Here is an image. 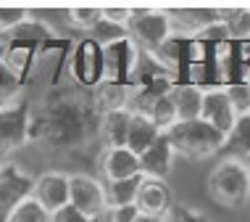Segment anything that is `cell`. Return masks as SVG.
Instances as JSON below:
<instances>
[{"label": "cell", "instance_id": "cell-1", "mask_svg": "<svg viewBox=\"0 0 250 222\" xmlns=\"http://www.w3.org/2000/svg\"><path fill=\"white\" fill-rule=\"evenodd\" d=\"M206 191L224 209H242L250 201V170L245 159L221 156L206 177Z\"/></svg>", "mask_w": 250, "mask_h": 222}, {"label": "cell", "instance_id": "cell-2", "mask_svg": "<svg viewBox=\"0 0 250 222\" xmlns=\"http://www.w3.org/2000/svg\"><path fill=\"white\" fill-rule=\"evenodd\" d=\"M171 140L177 156H185L190 161H203L219 156L224 151L227 138L221 135L216 127H211L206 119H192V122H179L166 132Z\"/></svg>", "mask_w": 250, "mask_h": 222}, {"label": "cell", "instance_id": "cell-3", "mask_svg": "<svg viewBox=\"0 0 250 222\" xmlns=\"http://www.w3.org/2000/svg\"><path fill=\"white\" fill-rule=\"evenodd\" d=\"M143 61H145V53L129 37H121L116 43L103 45V82L134 85V79L140 77Z\"/></svg>", "mask_w": 250, "mask_h": 222}, {"label": "cell", "instance_id": "cell-4", "mask_svg": "<svg viewBox=\"0 0 250 222\" xmlns=\"http://www.w3.org/2000/svg\"><path fill=\"white\" fill-rule=\"evenodd\" d=\"M32 140V111L21 98L0 106V164Z\"/></svg>", "mask_w": 250, "mask_h": 222}, {"label": "cell", "instance_id": "cell-5", "mask_svg": "<svg viewBox=\"0 0 250 222\" xmlns=\"http://www.w3.org/2000/svg\"><path fill=\"white\" fill-rule=\"evenodd\" d=\"M174 35L168 11H132L126 24V37L143 53H155L168 37Z\"/></svg>", "mask_w": 250, "mask_h": 222}, {"label": "cell", "instance_id": "cell-6", "mask_svg": "<svg viewBox=\"0 0 250 222\" xmlns=\"http://www.w3.org/2000/svg\"><path fill=\"white\" fill-rule=\"evenodd\" d=\"M69 204L79 209L90 222H98L108 212V188L100 177L87 172H71L69 177Z\"/></svg>", "mask_w": 250, "mask_h": 222}, {"label": "cell", "instance_id": "cell-7", "mask_svg": "<svg viewBox=\"0 0 250 222\" xmlns=\"http://www.w3.org/2000/svg\"><path fill=\"white\" fill-rule=\"evenodd\" d=\"M69 72L82 87H92L95 90L103 82V45H98L95 40L84 37L71 53Z\"/></svg>", "mask_w": 250, "mask_h": 222}, {"label": "cell", "instance_id": "cell-8", "mask_svg": "<svg viewBox=\"0 0 250 222\" xmlns=\"http://www.w3.org/2000/svg\"><path fill=\"white\" fill-rule=\"evenodd\" d=\"M32 188H35V177L19 170L13 161L0 164V222H5L16 204L32 196Z\"/></svg>", "mask_w": 250, "mask_h": 222}, {"label": "cell", "instance_id": "cell-9", "mask_svg": "<svg viewBox=\"0 0 250 222\" xmlns=\"http://www.w3.org/2000/svg\"><path fill=\"white\" fill-rule=\"evenodd\" d=\"M200 119H206L211 127H216L224 138L232 132V127L237 124V119H240V114H237V109H234V103H232V98H229V93H227L224 85L206 87Z\"/></svg>", "mask_w": 250, "mask_h": 222}, {"label": "cell", "instance_id": "cell-10", "mask_svg": "<svg viewBox=\"0 0 250 222\" xmlns=\"http://www.w3.org/2000/svg\"><path fill=\"white\" fill-rule=\"evenodd\" d=\"M69 177H71V172H58V170L37 174L32 196H35L50 214H56V212L63 209V206H69Z\"/></svg>", "mask_w": 250, "mask_h": 222}, {"label": "cell", "instance_id": "cell-11", "mask_svg": "<svg viewBox=\"0 0 250 222\" xmlns=\"http://www.w3.org/2000/svg\"><path fill=\"white\" fill-rule=\"evenodd\" d=\"M98 167H100V174H103V183H121V180H132L143 174V159L129 148L103 151Z\"/></svg>", "mask_w": 250, "mask_h": 222}, {"label": "cell", "instance_id": "cell-12", "mask_svg": "<svg viewBox=\"0 0 250 222\" xmlns=\"http://www.w3.org/2000/svg\"><path fill=\"white\" fill-rule=\"evenodd\" d=\"M134 206L140 209V214H153V217H166L174 209V193L166 185V180H153L143 174V183H140V193Z\"/></svg>", "mask_w": 250, "mask_h": 222}, {"label": "cell", "instance_id": "cell-13", "mask_svg": "<svg viewBox=\"0 0 250 222\" xmlns=\"http://www.w3.org/2000/svg\"><path fill=\"white\" fill-rule=\"evenodd\" d=\"M129 124H132V109H113L100 114L98 122V135L103 143V151L111 148H126L129 140Z\"/></svg>", "mask_w": 250, "mask_h": 222}, {"label": "cell", "instance_id": "cell-14", "mask_svg": "<svg viewBox=\"0 0 250 222\" xmlns=\"http://www.w3.org/2000/svg\"><path fill=\"white\" fill-rule=\"evenodd\" d=\"M143 174L145 177H153V180H166L168 174H171L174 170V159H177V151H174L171 140H168V135L164 132L155 143L147 148V151L143 153Z\"/></svg>", "mask_w": 250, "mask_h": 222}, {"label": "cell", "instance_id": "cell-15", "mask_svg": "<svg viewBox=\"0 0 250 222\" xmlns=\"http://www.w3.org/2000/svg\"><path fill=\"white\" fill-rule=\"evenodd\" d=\"M203 96H206V87H200L195 82H174L171 98H174V106H177L179 122L200 119V114H203Z\"/></svg>", "mask_w": 250, "mask_h": 222}, {"label": "cell", "instance_id": "cell-16", "mask_svg": "<svg viewBox=\"0 0 250 222\" xmlns=\"http://www.w3.org/2000/svg\"><path fill=\"white\" fill-rule=\"evenodd\" d=\"M164 132L158 130V124L150 119V114H140V111H132V124H129V140H126V148L134 151L137 156L150 148L155 140H158Z\"/></svg>", "mask_w": 250, "mask_h": 222}, {"label": "cell", "instance_id": "cell-17", "mask_svg": "<svg viewBox=\"0 0 250 222\" xmlns=\"http://www.w3.org/2000/svg\"><path fill=\"white\" fill-rule=\"evenodd\" d=\"M35 53L37 48L32 45H24V43H5V56H3V64L13 77L21 82V79L29 74L32 64H35Z\"/></svg>", "mask_w": 250, "mask_h": 222}, {"label": "cell", "instance_id": "cell-18", "mask_svg": "<svg viewBox=\"0 0 250 222\" xmlns=\"http://www.w3.org/2000/svg\"><path fill=\"white\" fill-rule=\"evenodd\" d=\"M224 156H234V159H248L250 156V114L237 119V124L232 127V132L227 135L224 143Z\"/></svg>", "mask_w": 250, "mask_h": 222}, {"label": "cell", "instance_id": "cell-19", "mask_svg": "<svg viewBox=\"0 0 250 222\" xmlns=\"http://www.w3.org/2000/svg\"><path fill=\"white\" fill-rule=\"evenodd\" d=\"M140 183H143V174H140V177H132V180H121V183H105L108 209H111V206H132L134 201H137Z\"/></svg>", "mask_w": 250, "mask_h": 222}, {"label": "cell", "instance_id": "cell-20", "mask_svg": "<svg viewBox=\"0 0 250 222\" xmlns=\"http://www.w3.org/2000/svg\"><path fill=\"white\" fill-rule=\"evenodd\" d=\"M5 222H53V214L35 196H29L21 204L13 206V212L5 217Z\"/></svg>", "mask_w": 250, "mask_h": 222}, {"label": "cell", "instance_id": "cell-21", "mask_svg": "<svg viewBox=\"0 0 250 222\" xmlns=\"http://www.w3.org/2000/svg\"><path fill=\"white\" fill-rule=\"evenodd\" d=\"M150 119L155 124H158L161 132H168L174 124H179V114H177V106H174V98L171 93H166V96H161L155 103L150 106Z\"/></svg>", "mask_w": 250, "mask_h": 222}, {"label": "cell", "instance_id": "cell-22", "mask_svg": "<svg viewBox=\"0 0 250 222\" xmlns=\"http://www.w3.org/2000/svg\"><path fill=\"white\" fill-rule=\"evenodd\" d=\"M103 19V8H74V11H66V22H69L74 29L90 35L95 29V24Z\"/></svg>", "mask_w": 250, "mask_h": 222}, {"label": "cell", "instance_id": "cell-23", "mask_svg": "<svg viewBox=\"0 0 250 222\" xmlns=\"http://www.w3.org/2000/svg\"><path fill=\"white\" fill-rule=\"evenodd\" d=\"M87 37L95 40L98 45H108V43H116V40L126 37V29H124V26H116V24L105 22V19H100V22L95 24V29H92Z\"/></svg>", "mask_w": 250, "mask_h": 222}, {"label": "cell", "instance_id": "cell-24", "mask_svg": "<svg viewBox=\"0 0 250 222\" xmlns=\"http://www.w3.org/2000/svg\"><path fill=\"white\" fill-rule=\"evenodd\" d=\"M29 16V11L21 8H0V37H8L16 26H21Z\"/></svg>", "mask_w": 250, "mask_h": 222}, {"label": "cell", "instance_id": "cell-25", "mask_svg": "<svg viewBox=\"0 0 250 222\" xmlns=\"http://www.w3.org/2000/svg\"><path fill=\"white\" fill-rule=\"evenodd\" d=\"M166 222H211V217H208V214H203L200 209L177 204L171 212L166 214Z\"/></svg>", "mask_w": 250, "mask_h": 222}, {"label": "cell", "instance_id": "cell-26", "mask_svg": "<svg viewBox=\"0 0 250 222\" xmlns=\"http://www.w3.org/2000/svg\"><path fill=\"white\" fill-rule=\"evenodd\" d=\"M227 93H229V98H232V103H234L240 117L250 114V85H229Z\"/></svg>", "mask_w": 250, "mask_h": 222}, {"label": "cell", "instance_id": "cell-27", "mask_svg": "<svg viewBox=\"0 0 250 222\" xmlns=\"http://www.w3.org/2000/svg\"><path fill=\"white\" fill-rule=\"evenodd\" d=\"M140 217V209L137 206H111V209L105 212V222H134Z\"/></svg>", "mask_w": 250, "mask_h": 222}, {"label": "cell", "instance_id": "cell-28", "mask_svg": "<svg viewBox=\"0 0 250 222\" xmlns=\"http://www.w3.org/2000/svg\"><path fill=\"white\" fill-rule=\"evenodd\" d=\"M103 19L126 29V24H129V19H132V8H103Z\"/></svg>", "mask_w": 250, "mask_h": 222}, {"label": "cell", "instance_id": "cell-29", "mask_svg": "<svg viewBox=\"0 0 250 222\" xmlns=\"http://www.w3.org/2000/svg\"><path fill=\"white\" fill-rule=\"evenodd\" d=\"M53 222H90V220H87L79 209H74V206L69 204V206H63L61 212L53 214Z\"/></svg>", "mask_w": 250, "mask_h": 222}, {"label": "cell", "instance_id": "cell-30", "mask_svg": "<svg viewBox=\"0 0 250 222\" xmlns=\"http://www.w3.org/2000/svg\"><path fill=\"white\" fill-rule=\"evenodd\" d=\"M134 222H166V217H153V214H140Z\"/></svg>", "mask_w": 250, "mask_h": 222}, {"label": "cell", "instance_id": "cell-31", "mask_svg": "<svg viewBox=\"0 0 250 222\" xmlns=\"http://www.w3.org/2000/svg\"><path fill=\"white\" fill-rule=\"evenodd\" d=\"M3 56H5V45L0 43V64H3Z\"/></svg>", "mask_w": 250, "mask_h": 222}, {"label": "cell", "instance_id": "cell-32", "mask_svg": "<svg viewBox=\"0 0 250 222\" xmlns=\"http://www.w3.org/2000/svg\"><path fill=\"white\" fill-rule=\"evenodd\" d=\"M245 161H248V170H250V156H248V159H245Z\"/></svg>", "mask_w": 250, "mask_h": 222}]
</instances>
